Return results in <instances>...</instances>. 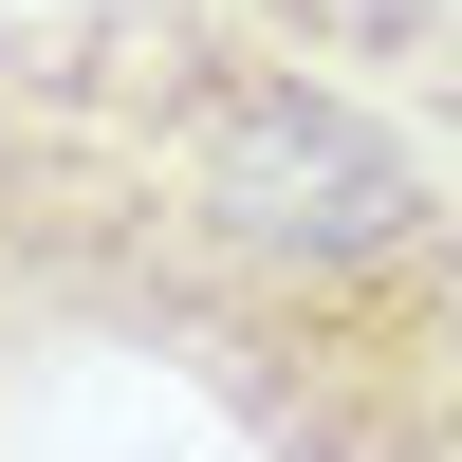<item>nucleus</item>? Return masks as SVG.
Returning <instances> with one entry per match:
<instances>
[{"label": "nucleus", "instance_id": "nucleus-1", "mask_svg": "<svg viewBox=\"0 0 462 462\" xmlns=\"http://www.w3.org/2000/svg\"><path fill=\"white\" fill-rule=\"evenodd\" d=\"M0 278L204 389L259 462H462V185L241 0L0 19Z\"/></svg>", "mask_w": 462, "mask_h": 462}, {"label": "nucleus", "instance_id": "nucleus-2", "mask_svg": "<svg viewBox=\"0 0 462 462\" xmlns=\"http://www.w3.org/2000/svg\"><path fill=\"white\" fill-rule=\"evenodd\" d=\"M259 37H296L315 74H426V37H444V0H241Z\"/></svg>", "mask_w": 462, "mask_h": 462}, {"label": "nucleus", "instance_id": "nucleus-3", "mask_svg": "<svg viewBox=\"0 0 462 462\" xmlns=\"http://www.w3.org/2000/svg\"><path fill=\"white\" fill-rule=\"evenodd\" d=\"M37 352H56V333H37V315H19V278H0V407H19V370H37Z\"/></svg>", "mask_w": 462, "mask_h": 462}, {"label": "nucleus", "instance_id": "nucleus-4", "mask_svg": "<svg viewBox=\"0 0 462 462\" xmlns=\"http://www.w3.org/2000/svg\"><path fill=\"white\" fill-rule=\"evenodd\" d=\"M426 93H444V148H462V0H444V37H426Z\"/></svg>", "mask_w": 462, "mask_h": 462}]
</instances>
